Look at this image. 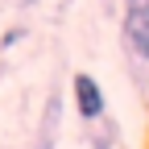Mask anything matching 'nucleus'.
I'll return each instance as SVG.
<instances>
[{
  "label": "nucleus",
  "instance_id": "nucleus-1",
  "mask_svg": "<svg viewBox=\"0 0 149 149\" xmlns=\"http://www.w3.org/2000/svg\"><path fill=\"white\" fill-rule=\"evenodd\" d=\"M124 46L149 62V0H124Z\"/></svg>",
  "mask_w": 149,
  "mask_h": 149
},
{
  "label": "nucleus",
  "instance_id": "nucleus-2",
  "mask_svg": "<svg viewBox=\"0 0 149 149\" xmlns=\"http://www.w3.org/2000/svg\"><path fill=\"white\" fill-rule=\"evenodd\" d=\"M70 91H74V108H79V116L91 124V120H104V91H100V83L91 79V74H74L70 79Z\"/></svg>",
  "mask_w": 149,
  "mask_h": 149
},
{
  "label": "nucleus",
  "instance_id": "nucleus-3",
  "mask_svg": "<svg viewBox=\"0 0 149 149\" xmlns=\"http://www.w3.org/2000/svg\"><path fill=\"white\" fill-rule=\"evenodd\" d=\"M58 116H62V100L50 95L46 112H42V133H37V149H54V137H58Z\"/></svg>",
  "mask_w": 149,
  "mask_h": 149
}]
</instances>
